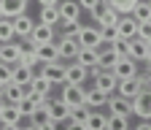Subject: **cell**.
<instances>
[{
	"mask_svg": "<svg viewBox=\"0 0 151 130\" xmlns=\"http://www.w3.org/2000/svg\"><path fill=\"white\" fill-rule=\"evenodd\" d=\"M84 98H86V89H84V84H62L60 100H62V103H65L68 108L84 106Z\"/></svg>",
	"mask_w": 151,
	"mask_h": 130,
	"instance_id": "6da1fadb",
	"label": "cell"
},
{
	"mask_svg": "<svg viewBox=\"0 0 151 130\" xmlns=\"http://www.w3.org/2000/svg\"><path fill=\"white\" fill-rule=\"evenodd\" d=\"M129 103H132V114H138L140 122H151V89H140Z\"/></svg>",
	"mask_w": 151,
	"mask_h": 130,
	"instance_id": "7a4b0ae2",
	"label": "cell"
},
{
	"mask_svg": "<svg viewBox=\"0 0 151 130\" xmlns=\"http://www.w3.org/2000/svg\"><path fill=\"white\" fill-rule=\"evenodd\" d=\"M89 14H92V19H94V25H97V27H103V25H116V22H119V14L113 11L105 0H100V3L94 6Z\"/></svg>",
	"mask_w": 151,
	"mask_h": 130,
	"instance_id": "3957f363",
	"label": "cell"
},
{
	"mask_svg": "<svg viewBox=\"0 0 151 130\" xmlns=\"http://www.w3.org/2000/svg\"><path fill=\"white\" fill-rule=\"evenodd\" d=\"M60 22L65 27H73V25H78V16H81V6L76 3V0H60Z\"/></svg>",
	"mask_w": 151,
	"mask_h": 130,
	"instance_id": "277c9868",
	"label": "cell"
},
{
	"mask_svg": "<svg viewBox=\"0 0 151 130\" xmlns=\"http://www.w3.org/2000/svg\"><path fill=\"white\" fill-rule=\"evenodd\" d=\"M24 44H30V46H43V44H54V27H49V25H41V22H38V25L32 27L30 38H27Z\"/></svg>",
	"mask_w": 151,
	"mask_h": 130,
	"instance_id": "5b68a950",
	"label": "cell"
},
{
	"mask_svg": "<svg viewBox=\"0 0 151 130\" xmlns=\"http://www.w3.org/2000/svg\"><path fill=\"white\" fill-rule=\"evenodd\" d=\"M78 46L81 49H97L100 52V46H103V41H100V30L97 27H78Z\"/></svg>",
	"mask_w": 151,
	"mask_h": 130,
	"instance_id": "8992f818",
	"label": "cell"
},
{
	"mask_svg": "<svg viewBox=\"0 0 151 130\" xmlns=\"http://www.w3.org/2000/svg\"><path fill=\"white\" fill-rule=\"evenodd\" d=\"M41 76L46 79V81H51V84H65V76H68V65H62V62H49V65H43L41 68Z\"/></svg>",
	"mask_w": 151,
	"mask_h": 130,
	"instance_id": "52a82bcc",
	"label": "cell"
},
{
	"mask_svg": "<svg viewBox=\"0 0 151 130\" xmlns=\"http://www.w3.org/2000/svg\"><path fill=\"white\" fill-rule=\"evenodd\" d=\"M27 14V0H0V16L3 19H16Z\"/></svg>",
	"mask_w": 151,
	"mask_h": 130,
	"instance_id": "ba28073f",
	"label": "cell"
},
{
	"mask_svg": "<svg viewBox=\"0 0 151 130\" xmlns=\"http://www.w3.org/2000/svg\"><path fill=\"white\" fill-rule=\"evenodd\" d=\"M116 33H119V38L122 41H132V38H138V22L132 19L129 14L119 16V22H116Z\"/></svg>",
	"mask_w": 151,
	"mask_h": 130,
	"instance_id": "9c48e42d",
	"label": "cell"
},
{
	"mask_svg": "<svg viewBox=\"0 0 151 130\" xmlns=\"http://www.w3.org/2000/svg\"><path fill=\"white\" fill-rule=\"evenodd\" d=\"M148 41H143V38H132V41H127V57L129 60H140V62H146V57H148Z\"/></svg>",
	"mask_w": 151,
	"mask_h": 130,
	"instance_id": "30bf717a",
	"label": "cell"
},
{
	"mask_svg": "<svg viewBox=\"0 0 151 130\" xmlns=\"http://www.w3.org/2000/svg\"><path fill=\"white\" fill-rule=\"evenodd\" d=\"M116 76H113L111 70H100V73H94V89H100L105 92V95H113L116 92Z\"/></svg>",
	"mask_w": 151,
	"mask_h": 130,
	"instance_id": "8fae6325",
	"label": "cell"
},
{
	"mask_svg": "<svg viewBox=\"0 0 151 130\" xmlns=\"http://www.w3.org/2000/svg\"><path fill=\"white\" fill-rule=\"evenodd\" d=\"M78 41L70 38V35H62L60 41H57V52H60V60H76V54H78Z\"/></svg>",
	"mask_w": 151,
	"mask_h": 130,
	"instance_id": "7c38bea8",
	"label": "cell"
},
{
	"mask_svg": "<svg viewBox=\"0 0 151 130\" xmlns=\"http://www.w3.org/2000/svg\"><path fill=\"white\" fill-rule=\"evenodd\" d=\"M19 57H22V44H0V62H6V65H16Z\"/></svg>",
	"mask_w": 151,
	"mask_h": 130,
	"instance_id": "4fadbf2b",
	"label": "cell"
},
{
	"mask_svg": "<svg viewBox=\"0 0 151 130\" xmlns=\"http://www.w3.org/2000/svg\"><path fill=\"white\" fill-rule=\"evenodd\" d=\"M113 76H116V81H122V79H135V73H138V68H135V60H129V57H122L116 65H113Z\"/></svg>",
	"mask_w": 151,
	"mask_h": 130,
	"instance_id": "5bb4252c",
	"label": "cell"
},
{
	"mask_svg": "<svg viewBox=\"0 0 151 130\" xmlns=\"http://www.w3.org/2000/svg\"><path fill=\"white\" fill-rule=\"evenodd\" d=\"M32 68H24V65H11V84H16V87H30V81H32Z\"/></svg>",
	"mask_w": 151,
	"mask_h": 130,
	"instance_id": "9a60e30c",
	"label": "cell"
},
{
	"mask_svg": "<svg viewBox=\"0 0 151 130\" xmlns=\"http://www.w3.org/2000/svg\"><path fill=\"white\" fill-rule=\"evenodd\" d=\"M119 60H122V54L113 49V46H105V49L97 54V68H100V70H113V65H116Z\"/></svg>",
	"mask_w": 151,
	"mask_h": 130,
	"instance_id": "2e32d148",
	"label": "cell"
},
{
	"mask_svg": "<svg viewBox=\"0 0 151 130\" xmlns=\"http://www.w3.org/2000/svg\"><path fill=\"white\" fill-rule=\"evenodd\" d=\"M32 27H35V22H32L30 14H22V16H16V19H14V33H16V38H22V41L30 38Z\"/></svg>",
	"mask_w": 151,
	"mask_h": 130,
	"instance_id": "e0dca14e",
	"label": "cell"
},
{
	"mask_svg": "<svg viewBox=\"0 0 151 130\" xmlns=\"http://www.w3.org/2000/svg\"><path fill=\"white\" fill-rule=\"evenodd\" d=\"M35 57L41 65L49 62H60V52H57V44H43V46H35Z\"/></svg>",
	"mask_w": 151,
	"mask_h": 130,
	"instance_id": "ac0fdd59",
	"label": "cell"
},
{
	"mask_svg": "<svg viewBox=\"0 0 151 130\" xmlns=\"http://www.w3.org/2000/svg\"><path fill=\"white\" fill-rule=\"evenodd\" d=\"M49 119L57 122V125H60V122H68L70 119V108L60 98H57V100H49Z\"/></svg>",
	"mask_w": 151,
	"mask_h": 130,
	"instance_id": "d6986e66",
	"label": "cell"
},
{
	"mask_svg": "<svg viewBox=\"0 0 151 130\" xmlns=\"http://www.w3.org/2000/svg\"><path fill=\"white\" fill-rule=\"evenodd\" d=\"M143 87L138 84V79H122L119 84H116V92H119V98H124V100H132L140 92Z\"/></svg>",
	"mask_w": 151,
	"mask_h": 130,
	"instance_id": "ffe728a7",
	"label": "cell"
},
{
	"mask_svg": "<svg viewBox=\"0 0 151 130\" xmlns=\"http://www.w3.org/2000/svg\"><path fill=\"white\" fill-rule=\"evenodd\" d=\"M108 98H111V95H105V92H100V89H94V87H92V89H86L84 106H86L89 111H97L100 106H105V103H108Z\"/></svg>",
	"mask_w": 151,
	"mask_h": 130,
	"instance_id": "44dd1931",
	"label": "cell"
},
{
	"mask_svg": "<svg viewBox=\"0 0 151 130\" xmlns=\"http://www.w3.org/2000/svg\"><path fill=\"white\" fill-rule=\"evenodd\" d=\"M105 106L111 108V114H119V117H129L132 114V103L124 100V98H119V95H111Z\"/></svg>",
	"mask_w": 151,
	"mask_h": 130,
	"instance_id": "7402d4cb",
	"label": "cell"
},
{
	"mask_svg": "<svg viewBox=\"0 0 151 130\" xmlns=\"http://www.w3.org/2000/svg\"><path fill=\"white\" fill-rule=\"evenodd\" d=\"M22 108H19L16 103H6V108H3V114H0V125H19L22 122Z\"/></svg>",
	"mask_w": 151,
	"mask_h": 130,
	"instance_id": "603a6c76",
	"label": "cell"
},
{
	"mask_svg": "<svg viewBox=\"0 0 151 130\" xmlns=\"http://www.w3.org/2000/svg\"><path fill=\"white\" fill-rule=\"evenodd\" d=\"M86 76H89V70H86L84 65H78V62H73V65H68L65 84H84V81H86Z\"/></svg>",
	"mask_w": 151,
	"mask_h": 130,
	"instance_id": "cb8c5ba5",
	"label": "cell"
},
{
	"mask_svg": "<svg viewBox=\"0 0 151 130\" xmlns=\"http://www.w3.org/2000/svg\"><path fill=\"white\" fill-rule=\"evenodd\" d=\"M24 95H27V87H16V84H6L3 87V100L6 103H22L24 100Z\"/></svg>",
	"mask_w": 151,
	"mask_h": 130,
	"instance_id": "d4e9b609",
	"label": "cell"
},
{
	"mask_svg": "<svg viewBox=\"0 0 151 130\" xmlns=\"http://www.w3.org/2000/svg\"><path fill=\"white\" fill-rule=\"evenodd\" d=\"M97 49H78V54H76V60L73 62H78V65H84L86 70H92L94 65H97Z\"/></svg>",
	"mask_w": 151,
	"mask_h": 130,
	"instance_id": "484cf974",
	"label": "cell"
},
{
	"mask_svg": "<svg viewBox=\"0 0 151 130\" xmlns=\"http://www.w3.org/2000/svg\"><path fill=\"white\" fill-rule=\"evenodd\" d=\"M132 19H135L138 25H143V22H151V3L148 0H138V6L132 8Z\"/></svg>",
	"mask_w": 151,
	"mask_h": 130,
	"instance_id": "4316f807",
	"label": "cell"
},
{
	"mask_svg": "<svg viewBox=\"0 0 151 130\" xmlns=\"http://www.w3.org/2000/svg\"><path fill=\"white\" fill-rule=\"evenodd\" d=\"M84 125H86V130H105L108 127V114H103V111H89Z\"/></svg>",
	"mask_w": 151,
	"mask_h": 130,
	"instance_id": "83f0119b",
	"label": "cell"
},
{
	"mask_svg": "<svg viewBox=\"0 0 151 130\" xmlns=\"http://www.w3.org/2000/svg\"><path fill=\"white\" fill-rule=\"evenodd\" d=\"M38 22H41V25H49V27L60 25V8H57V6H43V8H41V16H38Z\"/></svg>",
	"mask_w": 151,
	"mask_h": 130,
	"instance_id": "f1b7e54d",
	"label": "cell"
},
{
	"mask_svg": "<svg viewBox=\"0 0 151 130\" xmlns=\"http://www.w3.org/2000/svg\"><path fill=\"white\" fill-rule=\"evenodd\" d=\"M27 89H32V92H38V95H51V89H54V84L51 81H46L41 73H35L32 76V81H30V87Z\"/></svg>",
	"mask_w": 151,
	"mask_h": 130,
	"instance_id": "f546056e",
	"label": "cell"
},
{
	"mask_svg": "<svg viewBox=\"0 0 151 130\" xmlns=\"http://www.w3.org/2000/svg\"><path fill=\"white\" fill-rule=\"evenodd\" d=\"M100 30V41H103V46H113L119 41V33H116V25H103V27H97Z\"/></svg>",
	"mask_w": 151,
	"mask_h": 130,
	"instance_id": "4dcf8cb0",
	"label": "cell"
},
{
	"mask_svg": "<svg viewBox=\"0 0 151 130\" xmlns=\"http://www.w3.org/2000/svg\"><path fill=\"white\" fill-rule=\"evenodd\" d=\"M105 3L116 11L119 16H124V14H132V8L138 6V0H105Z\"/></svg>",
	"mask_w": 151,
	"mask_h": 130,
	"instance_id": "1f68e13d",
	"label": "cell"
},
{
	"mask_svg": "<svg viewBox=\"0 0 151 130\" xmlns=\"http://www.w3.org/2000/svg\"><path fill=\"white\" fill-rule=\"evenodd\" d=\"M14 38H16L14 19H3V16H0V44H11Z\"/></svg>",
	"mask_w": 151,
	"mask_h": 130,
	"instance_id": "d6a6232c",
	"label": "cell"
},
{
	"mask_svg": "<svg viewBox=\"0 0 151 130\" xmlns=\"http://www.w3.org/2000/svg\"><path fill=\"white\" fill-rule=\"evenodd\" d=\"M43 122H49V103H43V106H38L32 114H30V125L32 127H38V125H43Z\"/></svg>",
	"mask_w": 151,
	"mask_h": 130,
	"instance_id": "836d02e7",
	"label": "cell"
},
{
	"mask_svg": "<svg viewBox=\"0 0 151 130\" xmlns=\"http://www.w3.org/2000/svg\"><path fill=\"white\" fill-rule=\"evenodd\" d=\"M105 130H129V119L119 114H108V127Z\"/></svg>",
	"mask_w": 151,
	"mask_h": 130,
	"instance_id": "e575fe53",
	"label": "cell"
},
{
	"mask_svg": "<svg viewBox=\"0 0 151 130\" xmlns=\"http://www.w3.org/2000/svg\"><path fill=\"white\" fill-rule=\"evenodd\" d=\"M86 117H89V108L86 106H76V108H70V119L68 122H86Z\"/></svg>",
	"mask_w": 151,
	"mask_h": 130,
	"instance_id": "d590c367",
	"label": "cell"
},
{
	"mask_svg": "<svg viewBox=\"0 0 151 130\" xmlns=\"http://www.w3.org/2000/svg\"><path fill=\"white\" fill-rule=\"evenodd\" d=\"M138 38L148 41V46H151V22H143V25H138Z\"/></svg>",
	"mask_w": 151,
	"mask_h": 130,
	"instance_id": "8d00e7d4",
	"label": "cell"
},
{
	"mask_svg": "<svg viewBox=\"0 0 151 130\" xmlns=\"http://www.w3.org/2000/svg\"><path fill=\"white\" fill-rule=\"evenodd\" d=\"M6 84H11V65L0 62V87H6Z\"/></svg>",
	"mask_w": 151,
	"mask_h": 130,
	"instance_id": "74e56055",
	"label": "cell"
},
{
	"mask_svg": "<svg viewBox=\"0 0 151 130\" xmlns=\"http://www.w3.org/2000/svg\"><path fill=\"white\" fill-rule=\"evenodd\" d=\"M76 3H78V6H81V11H92L94 6H97V3H100V0H76Z\"/></svg>",
	"mask_w": 151,
	"mask_h": 130,
	"instance_id": "f35d334b",
	"label": "cell"
},
{
	"mask_svg": "<svg viewBox=\"0 0 151 130\" xmlns=\"http://www.w3.org/2000/svg\"><path fill=\"white\" fill-rule=\"evenodd\" d=\"M65 130H86V125H84V122H68Z\"/></svg>",
	"mask_w": 151,
	"mask_h": 130,
	"instance_id": "ab89813d",
	"label": "cell"
},
{
	"mask_svg": "<svg viewBox=\"0 0 151 130\" xmlns=\"http://www.w3.org/2000/svg\"><path fill=\"white\" fill-rule=\"evenodd\" d=\"M35 130H57V122H51V119H49V122H43V125H38Z\"/></svg>",
	"mask_w": 151,
	"mask_h": 130,
	"instance_id": "60d3db41",
	"label": "cell"
},
{
	"mask_svg": "<svg viewBox=\"0 0 151 130\" xmlns=\"http://www.w3.org/2000/svg\"><path fill=\"white\" fill-rule=\"evenodd\" d=\"M38 3H41V8H43V6H60V0H38Z\"/></svg>",
	"mask_w": 151,
	"mask_h": 130,
	"instance_id": "b9f144b4",
	"label": "cell"
},
{
	"mask_svg": "<svg viewBox=\"0 0 151 130\" xmlns=\"http://www.w3.org/2000/svg\"><path fill=\"white\" fill-rule=\"evenodd\" d=\"M0 130H22V125H0Z\"/></svg>",
	"mask_w": 151,
	"mask_h": 130,
	"instance_id": "7bdbcfd3",
	"label": "cell"
},
{
	"mask_svg": "<svg viewBox=\"0 0 151 130\" xmlns=\"http://www.w3.org/2000/svg\"><path fill=\"white\" fill-rule=\"evenodd\" d=\"M135 130H151V122H140V125H138Z\"/></svg>",
	"mask_w": 151,
	"mask_h": 130,
	"instance_id": "ee69618b",
	"label": "cell"
},
{
	"mask_svg": "<svg viewBox=\"0 0 151 130\" xmlns=\"http://www.w3.org/2000/svg\"><path fill=\"white\" fill-rule=\"evenodd\" d=\"M146 65L151 68V49H148V57H146Z\"/></svg>",
	"mask_w": 151,
	"mask_h": 130,
	"instance_id": "f6af8a7d",
	"label": "cell"
},
{
	"mask_svg": "<svg viewBox=\"0 0 151 130\" xmlns=\"http://www.w3.org/2000/svg\"><path fill=\"white\" fill-rule=\"evenodd\" d=\"M22 130H35V127H32V125H27V127H22Z\"/></svg>",
	"mask_w": 151,
	"mask_h": 130,
	"instance_id": "bcb514c9",
	"label": "cell"
},
{
	"mask_svg": "<svg viewBox=\"0 0 151 130\" xmlns=\"http://www.w3.org/2000/svg\"><path fill=\"white\" fill-rule=\"evenodd\" d=\"M0 98H3V87H0Z\"/></svg>",
	"mask_w": 151,
	"mask_h": 130,
	"instance_id": "7dc6e473",
	"label": "cell"
},
{
	"mask_svg": "<svg viewBox=\"0 0 151 130\" xmlns=\"http://www.w3.org/2000/svg\"><path fill=\"white\" fill-rule=\"evenodd\" d=\"M148 3H151V0H148Z\"/></svg>",
	"mask_w": 151,
	"mask_h": 130,
	"instance_id": "c3c4849f",
	"label": "cell"
}]
</instances>
